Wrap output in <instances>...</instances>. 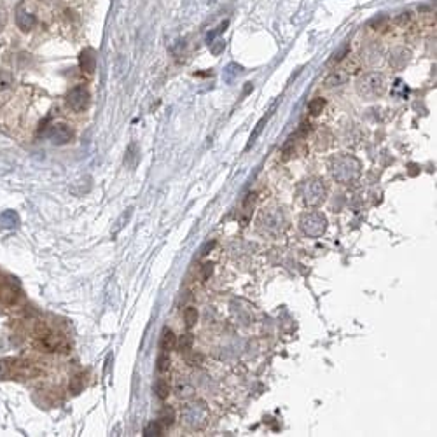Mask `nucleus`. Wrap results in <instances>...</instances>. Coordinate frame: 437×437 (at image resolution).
Listing matches in <instances>:
<instances>
[{
  "label": "nucleus",
  "instance_id": "5",
  "mask_svg": "<svg viewBox=\"0 0 437 437\" xmlns=\"http://www.w3.org/2000/svg\"><path fill=\"white\" fill-rule=\"evenodd\" d=\"M208 408L205 402H189V404L184 406L182 409V420L187 427L191 429L198 430V429H203L206 425V421H208Z\"/></svg>",
  "mask_w": 437,
  "mask_h": 437
},
{
  "label": "nucleus",
  "instance_id": "18",
  "mask_svg": "<svg viewBox=\"0 0 437 437\" xmlns=\"http://www.w3.org/2000/svg\"><path fill=\"white\" fill-rule=\"evenodd\" d=\"M177 346V339H175V334L172 333L170 329H165L163 333V339H161V348L165 350V352H170Z\"/></svg>",
  "mask_w": 437,
  "mask_h": 437
},
{
  "label": "nucleus",
  "instance_id": "25",
  "mask_svg": "<svg viewBox=\"0 0 437 437\" xmlns=\"http://www.w3.org/2000/svg\"><path fill=\"white\" fill-rule=\"evenodd\" d=\"M2 222H4V226H7V228H12V226H16L18 224V215L14 212H5L2 213Z\"/></svg>",
  "mask_w": 437,
  "mask_h": 437
},
{
  "label": "nucleus",
  "instance_id": "31",
  "mask_svg": "<svg viewBox=\"0 0 437 437\" xmlns=\"http://www.w3.org/2000/svg\"><path fill=\"white\" fill-rule=\"evenodd\" d=\"M386 21H388V18H386V16L374 18V20L369 23V26H371V28H374V30H378V28H380V26H383V25H385Z\"/></svg>",
  "mask_w": 437,
  "mask_h": 437
},
{
  "label": "nucleus",
  "instance_id": "14",
  "mask_svg": "<svg viewBox=\"0 0 437 437\" xmlns=\"http://www.w3.org/2000/svg\"><path fill=\"white\" fill-rule=\"evenodd\" d=\"M408 60H409V52L406 51V49H395V51L390 54V63L395 68H402L408 63Z\"/></svg>",
  "mask_w": 437,
  "mask_h": 437
},
{
  "label": "nucleus",
  "instance_id": "23",
  "mask_svg": "<svg viewBox=\"0 0 437 437\" xmlns=\"http://www.w3.org/2000/svg\"><path fill=\"white\" fill-rule=\"evenodd\" d=\"M184 320H185V325H187V327H193V325L198 322L196 308H187V309H185V311H184Z\"/></svg>",
  "mask_w": 437,
  "mask_h": 437
},
{
  "label": "nucleus",
  "instance_id": "15",
  "mask_svg": "<svg viewBox=\"0 0 437 437\" xmlns=\"http://www.w3.org/2000/svg\"><path fill=\"white\" fill-rule=\"evenodd\" d=\"M159 423L165 427H172L175 423V409L170 408V406H165V408L159 411Z\"/></svg>",
  "mask_w": 437,
  "mask_h": 437
},
{
  "label": "nucleus",
  "instance_id": "17",
  "mask_svg": "<svg viewBox=\"0 0 437 437\" xmlns=\"http://www.w3.org/2000/svg\"><path fill=\"white\" fill-rule=\"evenodd\" d=\"M154 392H156V395L161 399V401H165L166 397H168V393H170V385H168V381L163 380V378H159V380L154 383Z\"/></svg>",
  "mask_w": 437,
  "mask_h": 437
},
{
  "label": "nucleus",
  "instance_id": "24",
  "mask_svg": "<svg viewBox=\"0 0 437 437\" xmlns=\"http://www.w3.org/2000/svg\"><path fill=\"white\" fill-rule=\"evenodd\" d=\"M12 376L11 360H0V380H7Z\"/></svg>",
  "mask_w": 437,
  "mask_h": 437
},
{
  "label": "nucleus",
  "instance_id": "36",
  "mask_svg": "<svg viewBox=\"0 0 437 437\" xmlns=\"http://www.w3.org/2000/svg\"><path fill=\"white\" fill-rule=\"evenodd\" d=\"M0 282H2V277H0Z\"/></svg>",
  "mask_w": 437,
  "mask_h": 437
},
{
  "label": "nucleus",
  "instance_id": "13",
  "mask_svg": "<svg viewBox=\"0 0 437 437\" xmlns=\"http://www.w3.org/2000/svg\"><path fill=\"white\" fill-rule=\"evenodd\" d=\"M79 65H80V70H82V72H86V74L95 72V68H97V58H95L93 49H84V51L80 52Z\"/></svg>",
  "mask_w": 437,
  "mask_h": 437
},
{
  "label": "nucleus",
  "instance_id": "8",
  "mask_svg": "<svg viewBox=\"0 0 437 437\" xmlns=\"http://www.w3.org/2000/svg\"><path fill=\"white\" fill-rule=\"evenodd\" d=\"M89 91L84 86H76L68 91L67 95V105L74 112H84L89 105Z\"/></svg>",
  "mask_w": 437,
  "mask_h": 437
},
{
  "label": "nucleus",
  "instance_id": "6",
  "mask_svg": "<svg viewBox=\"0 0 437 437\" xmlns=\"http://www.w3.org/2000/svg\"><path fill=\"white\" fill-rule=\"evenodd\" d=\"M299 228L301 231L309 238H318L325 233L327 229V219L322 215L320 212H306L301 215L299 221Z\"/></svg>",
  "mask_w": 437,
  "mask_h": 437
},
{
  "label": "nucleus",
  "instance_id": "30",
  "mask_svg": "<svg viewBox=\"0 0 437 437\" xmlns=\"http://www.w3.org/2000/svg\"><path fill=\"white\" fill-rule=\"evenodd\" d=\"M348 54H350V46H348V44H345V46H343V48L339 49V51L334 52L333 61H341L345 56H348Z\"/></svg>",
  "mask_w": 437,
  "mask_h": 437
},
{
  "label": "nucleus",
  "instance_id": "10",
  "mask_svg": "<svg viewBox=\"0 0 437 437\" xmlns=\"http://www.w3.org/2000/svg\"><path fill=\"white\" fill-rule=\"evenodd\" d=\"M48 136L51 138L52 144L65 145V144H68V142L72 140L74 133H72V129H70V126L65 125V123H54V125L49 126Z\"/></svg>",
  "mask_w": 437,
  "mask_h": 437
},
{
  "label": "nucleus",
  "instance_id": "7",
  "mask_svg": "<svg viewBox=\"0 0 437 437\" xmlns=\"http://www.w3.org/2000/svg\"><path fill=\"white\" fill-rule=\"evenodd\" d=\"M259 224L262 226V229H264L266 233L278 234L285 229L287 221H285V215H283V212H282L280 208H268L261 215Z\"/></svg>",
  "mask_w": 437,
  "mask_h": 437
},
{
  "label": "nucleus",
  "instance_id": "1",
  "mask_svg": "<svg viewBox=\"0 0 437 437\" xmlns=\"http://www.w3.org/2000/svg\"><path fill=\"white\" fill-rule=\"evenodd\" d=\"M331 175L339 184H353L360 177V163L350 154H341L331 161Z\"/></svg>",
  "mask_w": 437,
  "mask_h": 437
},
{
  "label": "nucleus",
  "instance_id": "26",
  "mask_svg": "<svg viewBox=\"0 0 437 437\" xmlns=\"http://www.w3.org/2000/svg\"><path fill=\"white\" fill-rule=\"evenodd\" d=\"M294 156V140H289L282 147V161H289Z\"/></svg>",
  "mask_w": 437,
  "mask_h": 437
},
{
  "label": "nucleus",
  "instance_id": "12",
  "mask_svg": "<svg viewBox=\"0 0 437 437\" xmlns=\"http://www.w3.org/2000/svg\"><path fill=\"white\" fill-rule=\"evenodd\" d=\"M350 79L348 74L343 70V68H339V70H333V72L329 74V76L324 79V86L325 88H339V86L346 84V80Z\"/></svg>",
  "mask_w": 437,
  "mask_h": 437
},
{
  "label": "nucleus",
  "instance_id": "11",
  "mask_svg": "<svg viewBox=\"0 0 437 437\" xmlns=\"http://www.w3.org/2000/svg\"><path fill=\"white\" fill-rule=\"evenodd\" d=\"M11 367H12V376H18V378H33L40 373L39 367L28 360H11Z\"/></svg>",
  "mask_w": 437,
  "mask_h": 437
},
{
  "label": "nucleus",
  "instance_id": "16",
  "mask_svg": "<svg viewBox=\"0 0 437 437\" xmlns=\"http://www.w3.org/2000/svg\"><path fill=\"white\" fill-rule=\"evenodd\" d=\"M84 385H86L84 374H76V376L70 380V383H68V390H70L74 395H77V393H80L84 390Z\"/></svg>",
  "mask_w": 437,
  "mask_h": 437
},
{
  "label": "nucleus",
  "instance_id": "22",
  "mask_svg": "<svg viewBox=\"0 0 437 437\" xmlns=\"http://www.w3.org/2000/svg\"><path fill=\"white\" fill-rule=\"evenodd\" d=\"M156 369L159 371V373H166V371L170 369V357L166 355V353H161L159 357H157Z\"/></svg>",
  "mask_w": 437,
  "mask_h": 437
},
{
  "label": "nucleus",
  "instance_id": "20",
  "mask_svg": "<svg viewBox=\"0 0 437 437\" xmlns=\"http://www.w3.org/2000/svg\"><path fill=\"white\" fill-rule=\"evenodd\" d=\"M144 436L145 437H159L163 436V427L159 421H151L144 427Z\"/></svg>",
  "mask_w": 437,
  "mask_h": 437
},
{
  "label": "nucleus",
  "instance_id": "19",
  "mask_svg": "<svg viewBox=\"0 0 437 437\" xmlns=\"http://www.w3.org/2000/svg\"><path fill=\"white\" fill-rule=\"evenodd\" d=\"M193 343H194V336L193 334H182L180 337H179V341H177V348H179V352H189V350L193 348Z\"/></svg>",
  "mask_w": 437,
  "mask_h": 437
},
{
  "label": "nucleus",
  "instance_id": "21",
  "mask_svg": "<svg viewBox=\"0 0 437 437\" xmlns=\"http://www.w3.org/2000/svg\"><path fill=\"white\" fill-rule=\"evenodd\" d=\"M324 108H325V100H324V98H313V100L308 103V110H309L311 116H318V114H322Z\"/></svg>",
  "mask_w": 437,
  "mask_h": 437
},
{
  "label": "nucleus",
  "instance_id": "34",
  "mask_svg": "<svg viewBox=\"0 0 437 437\" xmlns=\"http://www.w3.org/2000/svg\"><path fill=\"white\" fill-rule=\"evenodd\" d=\"M222 49H224V42H222V40H217V46H213V48H212V52L217 56V54H219Z\"/></svg>",
  "mask_w": 437,
  "mask_h": 437
},
{
  "label": "nucleus",
  "instance_id": "29",
  "mask_svg": "<svg viewBox=\"0 0 437 437\" xmlns=\"http://www.w3.org/2000/svg\"><path fill=\"white\" fill-rule=\"evenodd\" d=\"M177 393H179V397H189V395H193V388L185 383H179L177 385Z\"/></svg>",
  "mask_w": 437,
  "mask_h": 437
},
{
  "label": "nucleus",
  "instance_id": "9",
  "mask_svg": "<svg viewBox=\"0 0 437 437\" xmlns=\"http://www.w3.org/2000/svg\"><path fill=\"white\" fill-rule=\"evenodd\" d=\"M0 301L7 306H18L23 301V292L16 282H0Z\"/></svg>",
  "mask_w": 437,
  "mask_h": 437
},
{
  "label": "nucleus",
  "instance_id": "35",
  "mask_svg": "<svg viewBox=\"0 0 437 437\" xmlns=\"http://www.w3.org/2000/svg\"><path fill=\"white\" fill-rule=\"evenodd\" d=\"M213 245H215V241H212V243H206V245H205V249L201 250V254H203V256H205V254H208V250L213 249Z\"/></svg>",
  "mask_w": 437,
  "mask_h": 437
},
{
  "label": "nucleus",
  "instance_id": "3",
  "mask_svg": "<svg viewBox=\"0 0 437 437\" xmlns=\"http://www.w3.org/2000/svg\"><path fill=\"white\" fill-rule=\"evenodd\" d=\"M355 88H357V93L364 100H374V98L381 97V95L385 93L386 89L385 77L378 72L365 74V76H362L360 79L357 80Z\"/></svg>",
  "mask_w": 437,
  "mask_h": 437
},
{
  "label": "nucleus",
  "instance_id": "33",
  "mask_svg": "<svg viewBox=\"0 0 437 437\" xmlns=\"http://www.w3.org/2000/svg\"><path fill=\"white\" fill-rule=\"evenodd\" d=\"M409 20H411V12H402L401 16L395 18V23H397V25H406Z\"/></svg>",
  "mask_w": 437,
  "mask_h": 437
},
{
  "label": "nucleus",
  "instance_id": "32",
  "mask_svg": "<svg viewBox=\"0 0 437 437\" xmlns=\"http://www.w3.org/2000/svg\"><path fill=\"white\" fill-rule=\"evenodd\" d=\"M212 273H213V266L210 264V262L203 264V269H201V278H203V280H208Z\"/></svg>",
  "mask_w": 437,
  "mask_h": 437
},
{
  "label": "nucleus",
  "instance_id": "4",
  "mask_svg": "<svg viewBox=\"0 0 437 437\" xmlns=\"http://www.w3.org/2000/svg\"><path fill=\"white\" fill-rule=\"evenodd\" d=\"M297 193H299L301 201L306 206H318V205L325 200L327 189H325L324 182H322L320 179H308V180L299 184Z\"/></svg>",
  "mask_w": 437,
  "mask_h": 437
},
{
  "label": "nucleus",
  "instance_id": "27",
  "mask_svg": "<svg viewBox=\"0 0 437 437\" xmlns=\"http://www.w3.org/2000/svg\"><path fill=\"white\" fill-rule=\"evenodd\" d=\"M264 125H266V117H262L261 121H259V123H257L256 125V128H254V131H252V135H250V140H249V145H252L254 142L257 140V136L261 135L262 133V129H264Z\"/></svg>",
  "mask_w": 437,
  "mask_h": 437
},
{
  "label": "nucleus",
  "instance_id": "2",
  "mask_svg": "<svg viewBox=\"0 0 437 437\" xmlns=\"http://www.w3.org/2000/svg\"><path fill=\"white\" fill-rule=\"evenodd\" d=\"M35 346L40 350V352H48V353H67L70 350L67 339L60 334H54L46 327L44 324H39L35 333Z\"/></svg>",
  "mask_w": 437,
  "mask_h": 437
},
{
  "label": "nucleus",
  "instance_id": "28",
  "mask_svg": "<svg viewBox=\"0 0 437 437\" xmlns=\"http://www.w3.org/2000/svg\"><path fill=\"white\" fill-rule=\"evenodd\" d=\"M185 362L189 365H201L203 364V355L201 353H189L187 357H185Z\"/></svg>",
  "mask_w": 437,
  "mask_h": 437
}]
</instances>
